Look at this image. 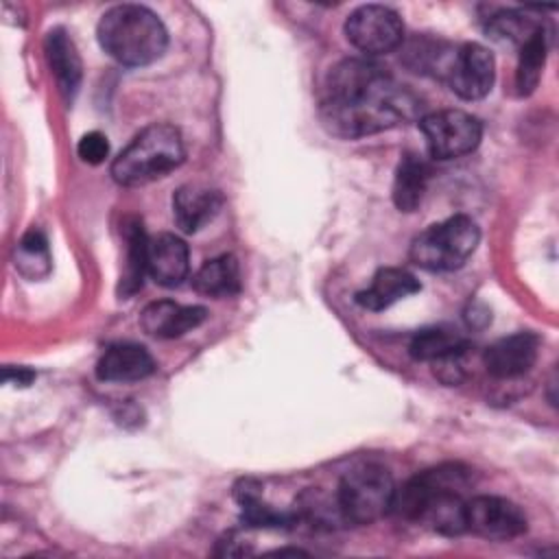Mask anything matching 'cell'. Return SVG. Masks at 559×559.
Segmentation results:
<instances>
[{
    "label": "cell",
    "mask_w": 559,
    "mask_h": 559,
    "mask_svg": "<svg viewBox=\"0 0 559 559\" xmlns=\"http://www.w3.org/2000/svg\"><path fill=\"white\" fill-rule=\"evenodd\" d=\"M472 474L459 463L439 465L413 476L402 489H395L391 511L406 520H419L441 535H461L465 526L463 491Z\"/></svg>",
    "instance_id": "obj_2"
},
{
    "label": "cell",
    "mask_w": 559,
    "mask_h": 559,
    "mask_svg": "<svg viewBox=\"0 0 559 559\" xmlns=\"http://www.w3.org/2000/svg\"><path fill=\"white\" fill-rule=\"evenodd\" d=\"M234 496H236L238 504L242 507L240 520L247 526H253V528H290L293 524H297L295 513H280L273 507L264 504L260 500V485L251 478L240 480L234 489Z\"/></svg>",
    "instance_id": "obj_20"
},
{
    "label": "cell",
    "mask_w": 559,
    "mask_h": 559,
    "mask_svg": "<svg viewBox=\"0 0 559 559\" xmlns=\"http://www.w3.org/2000/svg\"><path fill=\"white\" fill-rule=\"evenodd\" d=\"M190 271L188 245L175 234H159L148 238L146 273L155 284L173 288L179 286Z\"/></svg>",
    "instance_id": "obj_13"
},
{
    "label": "cell",
    "mask_w": 559,
    "mask_h": 559,
    "mask_svg": "<svg viewBox=\"0 0 559 559\" xmlns=\"http://www.w3.org/2000/svg\"><path fill=\"white\" fill-rule=\"evenodd\" d=\"M33 378H35V373L31 369H26V367H17V369L15 367H7L2 371V380L11 382L15 386H26V384L33 382Z\"/></svg>",
    "instance_id": "obj_28"
},
{
    "label": "cell",
    "mask_w": 559,
    "mask_h": 559,
    "mask_svg": "<svg viewBox=\"0 0 559 559\" xmlns=\"http://www.w3.org/2000/svg\"><path fill=\"white\" fill-rule=\"evenodd\" d=\"M221 205L223 197L218 190L199 183H186L173 197V216L181 231L194 234L218 214Z\"/></svg>",
    "instance_id": "obj_14"
},
{
    "label": "cell",
    "mask_w": 559,
    "mask_h": 559,
    "mask_svg": "<svg viewBox=\"0 0 559 559\" xmlns=\"http://www.w3.org/2000/svg\"><path fill=\"white\" fill-rule=\"evenodd\" d=\"M345 35L354 48L365 55H384L404 39L402 17L382 4H365L345 20Z\"/></svg>",
    "instance_id": "obj_8"
},
{
    "label": "cell",
    "mask_w": 559,
    "mask_h": 559,
    "mask_svg": "<svg viewBox=\"0 0 559 559\" xmlns=\"http://www.w3.org/2000/svg\"><path fill=\"white\" fill-rule=\"evenodd\" d=\"M395 483L382 465H360L347 472L336 498L347 524H371L391 511Z\"/></svg>",
    "instance_id": "obj_6"
},
{
    "label": "cell",
    "mask_w": 559,
    "mask_h": 559,
    "mask_svg": "<svg viewBox=\"0 0 559 559\" xmlns=\"http://www.w3.org/2000/svg\"><path fill=\"white\" fill-rule=\"evenodd\" d=\"M496 76L493 55L480 44H463L454 48L445 72V83L463 100H478L489 94Z\"/></svg>",
    "instance_id": "obj_10"
},
{
    "label": "cell",
    "mask_w": 559,
    "mask_h": 559,
    "mask_svg": "<svg viewBox=\"0 0 559 559\" xmlns=\"http://www.w3.org/2000/svg\"><path fill=\"white\" fill-rule=\"evenodd\" d=\"M417 96L376 61L336 63L321 94V120L341 138H362L417 118Z\"/></svg>",
    "instance_id": "obj_1"
},
{
    "label": "cell",
    "mask_w": 559,
    "mask_h": 559,
    "mask_svg": "<svg viewBox=\"0 0 559 559\" xmlns=\"http://www.w3.org/2000/svg\"><path fill=\"white\" fill-rule=\"evenodd\" d=\"M124 242H127V255H124V269L118 284L120 297L133 295L142 286V277L146 273L148 238L138 218L124 221Z\"/></svg>",
    "instance_id": "obj_22"
},
{
    "label": "cell",
    "mask_w": 559,
    "mask_h": 559,
    "mask_svg": "<svg viewBox=\"0 0 559 559\" xmlns=\"http://www.w3.org/2000/svg\"><path fill=\"white\" fill-rule=\"evenodd\" d=\"M46 57L48 66L59 83V90L70 98L81 83V57L74 48V41L63 28H52L46 37Z\"/></svg>",
    "instance_id": "obj_17"
},
{
    "label": "cell",
    "mask_w": 559,
    "mask_h": 559,
    "mask_svg": "<svg viewBox=\"0 0 559 559\" xmlns=\"http://www.w3.org/2000/svg\"><path fill=\"white\" fill-rule=\"evenodd\" d=\"M183 140L177 127L157 122L142 129L114 159L111 177L120 186L151 183L183 162Z\"/></svg>",
    "instance_id": "obj_4"
},
{
    "label": "cell",
    "mask_w": 559,
    "mask_h": 559,
    "mask_svg": "<svg viewBox=\"0 0 559 559\" xmlns=\"http://www.w3.org/2000/svg\"><path fill=\"white\" fill-rule=\"evenodd\" d=\"M192 286L199 295L223 299L240 290V266L229 253L207 260L192 277Z\"/></svg>",
    "instance_id": "obj_18"
},
{
    "label": "cell",
    "mask_w": 559,
    "mask_h": 559,
    "mask_svg": "<svg viewBox=\"0 0 559 559\" xmlns=\"http://www.w3.org/2000/svg\"><path fill=\"white\" fill-rule=\"evenodd\" d=\"M537 28H542V24L520 11H500V13L491 15L487 22L489 37L500 44H520L522 46Z\"/></svg>",
    "instance_id": "obj_25"
},
{
    "label": "cell",
    "mask_w": 559,
    "mask_h": 559,
    "mask_svg": "<svg viewBox=\"0 0 559 559\" xmlns=\"http://www.w3.org/2000/svg\"><path fill=\"white\" fill-rule=\"evenodd\" d=\"M295 515L297 520H304L314 528L332 531L338 526H347L336 493H328L321 487H308L299 493L295 502Z\"/></svg>",
    "instance_id": "obj_21"
},
{
    "label": "cell",
    "mask_w": 559,
    "mask_h": 559,
    "mask_svg": "<svg viewBox=\"0 0 559 559\" xmlns=\"http://www.w3.org/2000/svg\"><path fill=\"white\" fill-rule=\"evenodd\" d=\"M96 33L100 48L122 66H148L164 55L168 44L162 20L140 4L111 7Z\"/></svg>",
    "instance_id": "obj_3"
},
{
    "label": "cell",
    "mask_w": 559,
    "mask_h": 559,
    "mask_svg": "<svg viewBox=\"0 0 559 559\" xmlns=\"http://www.w3.org/2000/svg\"><path fill=\"white\" fill-rule=\"evenodd\" d=\"M15 266L28 277H41L50 271L48 240L39 229H31L22 236V240L17 245Z\"/></svg>",
    "instance_id": "obj_26"
},
{
    "label": "cell",
    "mask_w": 559,
    "mask_h": 559,
    "mask_svg": "<svg viewBox=\"0 0 559 559\" xmlns=\"http://www.w3.org/2000/svg\"><path fill=\"white\" fill-rule=\"evenodd\" d=\"M408 352L417 360H430L437 362L441 358L467 352V341L461 332L448 325H435L419 330L408 345Z\"/></svg>",
    "instance_id": "obj_23"
},
{
    "label": "cell",
    "mask_w": 559,
    "mask_h": 559,
    "mask_svg": "<svg viewBox=\"0 0 559 559\" xmlns=\"http://www.w3.org/2000/svg\"><path fill=\"white\" fill-rule=\"evenodd\" d=\"M76 153H79V157H81L85 164H92V166L103 164L105 157L109 155L107 138H105L100 131H90V133H85V135L79 140Z\"/></svg>",
    "instance_id": "obj_27"
},
{
    "label": "cell",
    "mask_w": 559,
    "mask_h": 559,
    "mask_svg": "<svg viewBox=\"0 0 559 559\" xmlns=\"http://www.w3.org/2000/svg\"><path fill=\"white\" fill-rule=\"evenodd\" d=\"M539 338L533 332H518L489 345L483 354V362L489 376L509 380L526 373L537 360Z\"/></svg>",
    "instance_id": "obj_11"
},
{
    "label": "cell",
    "mask_w": 559,
    "mask_h": 559,
    "mask_svg": "<svg viewBox=\"0 0 559 559\" xmlns=\"http://www.w3.org/2000/svg\"><path fill=\"white\" fill-rule=\"evenodd\" d=\"M546 50H548V39L546 31L537 28L522 46H520V59H518V70H515V87L520 96H528L535 92L544 63H546Z\"/></svg>",
    "instance_id": "obj_24"
},
{
    "label": "cell",
    "mask_w": 559,
    "mask_h": 559,
    "mask_svg": "<svg viewBox=\"0 0 559 559\" xmlns=\"http://www.w3.org/2000/svg\"><path fill=\"white\" fill-rule=\"evenodd\" d=\"M480 229L469 216H450L424 229L411 245V260L426 271H454L476 251Z\"/></svg>",
    "instance_id": "obj_5"
},
{
    "label": "cell",
    "mask_w": 559,
    "mask_h": 559,
    "mask_svg": "<svg viewBox=\"0 0 559 559\" xmlns=\"http://www.w3.org/2000/svg\"><path fill=\"white\" fill-rule=\"evenodd\" d=\"M419 288V280L413 273L397 266H386L373 275L371 284L365 290L356 293V301L365 310L380 312L397 304L400 299L417 293Z\"/></svg>",
    "instance_id": "obj_16"
},
{
    "label": "cell",
    "mask_w": 559,
    "mask_h": 559,
    "mask_svg": "<svg viewBox=\"0 0 559 559\" xmlns=\"http://www.w3.org/2000/svg\"><path fill=\"white\" fill-rule=\"evenodd\" d=\"M207 317L203 306H181L170 299H159L148 304L140 314V325L148 336L155 338H177L194 328H199Z\"/></svg>",
    "instance_id": "obj_12"
},
{
    "label": "cell",
    "mask_w": 559,
    "mask_h": 559,
    "mask_svg": "<svg viewBox=\"0 0 559 559\" xmlns=\"http://www.w3.org/2000/svg\"><path fill=\"white\" fill-rule=\"evenodd\" d=\"M419 129L426 138L428 153L437 159H454L472 153L480 138L483 127L478 118L461 109H441L419 120Z\"/></svg>",
    "instance_id": "obj_7"
},
{
    "label": "cell",
    "mask_w": 559,
    "mask_h": 559,
    "mask_svg": "<svg viewBox=\"0 0 559 559\" xmlns=\"http://www.w3.org/2000/svg\"><path fill=\"white\" fill-rule=\"evenodd\" d=\"M428 186V166L419 155L406 153L393 177V203L400 212H415Z\"/></svg>",
    "instance_id": "obj_19"
},
{
    "label": "cell",
    "mask_w": 559,
    "mask_h": 559,
    "mask_svg": "<svg viewBox=\"0 0 559 559\" xmlns=\"http://www.w3.org/2000/svg\"><path fill=\"white\" fill-rule=\"evenodd\" d=\"M155 371L153 356L138 343H118L107 347L96 365V376L107 382H135Z\"/></svg>",
    "instance_id": "obj_15"
},
{
    "label": "cell",
    "mask_w": 559,
    "mask_h": 559,
    "mask_svg": "<svg viewBox=\"0 0 559 559\" xmlns=\"http://www.w3.org/2000/svg\"><path fill=\"white\" fill-rule=\"evenodd\" d=\"M465 526L478 537L507 542L526 531V515L507 498L476 496L465 502Z\"/></svg>",
    "instance_id": "obj_9"
}]
</instances>
